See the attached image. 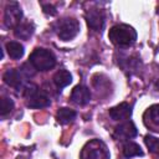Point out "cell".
I'll use <instances>...</instances> for the list:
<instances>
[{
    "instance_id": "9",
    "label": "cell",
    "mask_w": 159,
    "mask_h": 159,
    "mask_svg": "<svg viewBox=\"0 0 159 159\" xmlns=\"http://www.w3.org/2000/svg\"><path fill=\"white\" fill-rule=\"evenodd\" d=\"M71 99L72 102H75L76 104L80 106H84L91 101V92L86 86L78 84L76 86L72 92H71Z\"/></svg>"
},
{
    "instance_id": "12",
    "label": "cell",
    "mask_w": 159,
    "mask_h": 159,
    "mask_svg": "<svg viewBox=\"0 0 159 159\" xmlns=\"http://www.w3.org/2000/svg\"><path fill=\"white\" fill-rule=\"evenodd\" d=\"M71 82H72V76H71V73H70L68 71H66V70H60V71L56 72L55 76H53V83H55L60 89L63 88V87H66V86H68Z\"/></svg>"
},
{
    "instance_id": "17",
    "label": "cell",
    "mask_w": 159,
    "mask_h": 159,
    "mask_svg": "<svg viewBox=\"0 0 159 159\" xmlns=\"http://www.w3.org/2000/svg\"><path fill=\"white\" fill-rule=\"evenodd\" d=\"M14 108V101L10 97H2L1 98V106H0V114L1 117H5L9 114Z\"/></svg>"
},
{
    "instance_id": "3",
    "label": "cell",
    "mask_w": 159,
    "mask_h": 159,
    "mask_svg": "<svg viewBox=\"0 0 159 159\" xmlns=\"http://www.w3.org/2000/svg\"><path fill=\"white\" fill-rule=\"evenodd\" d=\"M56 30H57V35L61 40L70 41L73 37H76L77 34L80 32V24L76 19L66 17V19H62L58 21Z\"/></svg>"
},
{
    "instance_id": "21",
    "label": "cell",
    "mask_w": 159,
    "mask_h": 159,
    "mask_svg": "<svg viewBox=\"0 0 159 159\" xmlns=\"http://www.w3.org/2000/svg\"><path fill=\"white\" fill-rule=\"evenodd\" d=\"M155 86H157V88H158V89H159V81H158V82H157V84H155Z\"/></svg>"
},
{
    "instance_id": "10",
    "label": "cell",
    "mask_w": 159,
    "mask_h": 159,
    "mask_svg": "<svg viewBox=\"0 0 159 159\" xmlns=\"http://www.w3.org/2000/svg\"><path fill=\"white\" fill-rule=\"evenodd\" d=\"M138 134V130H137V127L134 125L133 122L130 120H127L124 123H120L117 128H116V135L119 137V138H133Z\"/></svg>"
},
{
    "instance_id": "16",
    "label": "cell",
    "mask_w": 159,
    "mask_h": 159,
    "mask_svg": "<svg viewBox=\"0 0 159 159\" xmlns=\"http://www.w3.org/2000/svg\"><path fill=\"white\" fill-rule=\"evenodd\" d=\"M123 154L127 158L139 157V155L142 157L143 155V150H142V148L137 143H134V142H127L123 145Z\"/></svg>"
},
{
    "instance_id": "6",
    "label": "cell",
    "mask_w": 159,
    "mask_h": 159,
    "mask_svg": "<svg viewBox=\"0 0 159 159\" xmlns=\"http://www.w3.org/2000/svg\"><path fill=\"white\" fill-rule=\"evenodd\" d=\"M22 17V11L21 7L17 2H10L5 7V15H4V21L7 27H16L20 24V20Z\"/></svg>"
},
{
    "instance_id": "7",
    "label": "cell",
    "mask_w": 159,
    "mask_h": 159,
    "mask_svg": "<svg viewBox=\"0 0 159 159\" xmlns=\"http://www.w3.org/2000/svg\"><path fill=\"white\" fill-rule=\"evenodd\" d=\"M86 21L92 30L101 31L104 26V14L102 10H98V9L88 10L86 12Z\"/></svg>"
},
{
    "instance_id": "4",
    "label": "cell",
    "mask_w": 159,
    "mask_h": 159,
    "mask_svg": "<svg viewBox=\"0 0 159 159\" xmlns=\"http://www.w3.org/2000/svg\"><path fill=\"white\" fill-rule=\"evenodd\" d=\"M25 97H26V104L31 108H43L50 104V98L47 97V94L40 91L34 84L26 87Z\"/></svg>"
},
{
    "instance_id": "1",
    "label": "cell",
    "mask_w": 159,
    "mask_h": 159,
    "mask_svg": "<svg viewBox=\"0 0 159 159\" xmlns=\"http://www.w3.org/2000/svg\"><path fill=\"white\" fill-rule=\"evenodd\" d=\"M109 40L118 46H129L137 40V32L133 27L125 24L114 25L108 32Z\"/></svg>"
},
{
    "instance_id": "8",
    "label": "cell",
    "mask_w": 159,
    "mask_h": 159,
    "mask_svg": "<svg viewBox=\"0 0 159 159\" xmlns=\"http://www.w3.org/2000/svg\"><path fill=\"white\" fill-rule=\"evenodd\" d=\"M24 72L21 70H7L5 73H4V82L12 87V88H21L22 87V81H24Z\"/></svg>"
},
{
    "instance_id": "13",
    "label": "cell",
    "mask_w": 159,
    "mask_h": 159,
    "mask_svg": "<svg viewBox=\"0 0 159 159\" xmlns=\"http://www.w3.org/2000/svg\"><path fill=\"white\" fill-rule=\"evenodd\" d=\"M34 32V26L30 22H20L16 27H15V36L22 40H27Z\"/></svg>"
},
{
    "instance_id": "19",
    "label": "cell",
    "mask_w": 159,
    "mask_h": 159,
    "mask_svg": "<svg viewBox=\"0 0 159 159\" xmlns=\"http://www.w3.org/2000/svg\"><path fill=\"white\" fill-rule=\"evenodd\" d=\"M148 114H149L150 120H152L154 124L159 125V104L152 106V107L148 109Z\"/></svg>"
},
{
    "instance_id": "15",
    "label": "cell",
    "mask_w": 159,
    "mask_h": 159,
    "mask_svg": "<svg viewBox=\"0 0 159 159\" xmlns=\"http://www.w3.org/2000/svg\"><path fill=\"white\" fill-rule=\"evenodd\" d=\"M56 118H57L58 123H61V124H68V123H71L76 118V112L73 109H70V108L63 107V108H60L57 111Z\"/></svg>"
},
{
    "instance_id": "18",
    "label": "cell",
    "mask_w": 159,
    "mask_h": 159,
    "mask_svg": "<svg viewBox=\"0 0 159 159\" xmlns=\"http://www.w3.org/2000/svg\"><path fill=\"white\" fill-rule=\"evenodd\" d=\"M144 143H145V145L149 148V150L153 154L159 155V139H157V138H154L152 135H145Z\"/></svg>"
},
{
    "instance_id": "5",
    "label": "cell",
    "mask_w": 159,
    "mask_h": 159,
    "mask_svg": "<svg viewBox=\"0 0 159 159\" xmlns=\"http://www.w3.org/2000/svg\"><path fill=\"white\" fill-rule=\"evenodd\" d=\"M81 159H109L106 145L99 140L87 143L81 153Z\"/></svg>"
},
{
    "instance_id": "14",
    "label": "cell",
    "mask_w": 159,
    "mask_h": 159,
    "mask_svg": "<svg viewBox=\"0 0 159 159\" xmlns=\"http://www.w3.org/2000/svg\"><path fill=\"white\" fill-rule=\"evenodd\" d=\"M6 51H7V55L14 60H19L24 56V46L17 41L7 42L6 43Z\"/></svg>"
},
{
    "instance_id": "20",
    "label": "cell",
    "mask_w": 159,
    "mask_h": 159,
    "mask_svg": "<svg viewBox=\"0 0 159 159\" xmlns=\"http://www.w3.org/2000/svg\"><path fill=\"white\" fill-rule=\"evenodd\" d=\"M43 11L46 14H50V15H55L56 14V10L52 5H43Z\"/></svg>"
},
{
    "instance_id": "11",
    "label": "cell",
    "mask_w": 159,
    "mask_h": 159,
    "mask_svg": "<svg viewBox=\"0 0 159 159\" xmlns=\"http://www.w3.org/2000/svg\"><path fill=\"white\" fill-rule=\"evenodd\" d=\"M130 106L125 102L119 103L118 106L113 107L109 109V116L113 120H122V119H127L130 116Z\"/></svg>"
},
{
    "instance_id": "2",
    "label": "cell",
    "mask_w": 159,
    "mask_h": 159,
    "mask_svg": "<svg viewBox=\"0 0 159 159\" xmlns=\"http://www.w3.org/2000/svg\"><path fill=\"white\" fill-rule=\"evenodd\" d=\"M30 63L39 71H48L56 65L55 55L46 48H36L30 55Z\"/></svg>"
}]
</instances>
